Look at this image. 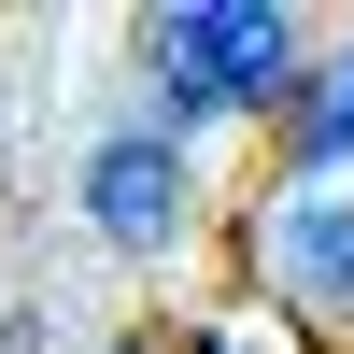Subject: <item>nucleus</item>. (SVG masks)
<instances>
[{
  "label": "nucleus",
  "instance_id": "39448f33",
  "mask_svg": "<svg viewBox=\"0 0 354 354\" xmlns=\"http://www.w3.org/2000/svg\"><path fill=\"white\" fill-rule=\"evenodd\" d=\"M100 354H185V340H170V326H128V340H100Z\"/></svg>",
  "mask_w": 354,
  "mask_h": 354
},
{
  "label": "nucleus",
  "instance_id": "f03ea898",
  "mask_svg": "<svg viewBox=\"0 0 354 354\" xmlns=\"http://www.w3.org/2000/svg\"><path fill=\"white\" fill-rule=\"evenodd\" d=\"M241 283L283 340L354 354V185L340 170H270L241 198Z\"/></svg>",
  "mask_w": 354,
  "mask_h": 354
},
{
  "label": "nucleus",
  "instance_id": "f257e3e1",
  "mask_svg": "<svg viewBox=\"0 0 354 354\" xmlns=\"http://www.w3.org/2000/svg\"><path fill=\"white\" fill-rule=\"evenodd\" d=\"M312 57H326V28L298 15V0H170V15H142V128H170L198 156V128H283L312 85Z\"/></svg>",
  "mask_w": 354,
  "mask_h": 354
},
{
  "label": "nucleus",
  "instance_id": "7ed1b4c3",
  "mask_svg": "<svg viewBox=\"0 0 354 354\" xmlns=\"http://www.w3.org/2000/svg\"><path fill=\"white\" fill-rule=\"evenodd\" d=\"M71 198H85V227H100L113 255H142V270L198 241V156H185L170 128H142V113H128V128H100V142H85Z\"/></svg>",
  "mask_w": 354,
  "mask_h": 354
},
{
  "label": "nucleus",
  "instance_id": "20e7f679",
  "mask_svg": "<svg viewBox=\"0 0 354 354\" xmlns=\"http://www.w3.org/2000/svg\"><path fill=\"white\" fill-rule=\"evenodd\" d=\"M270 170H340V185H354V28L312 57V85H298V113H283V156Z\"/></svg>",
  "mask_w": 354,
  "mask_h": 354
}]
</instances>
